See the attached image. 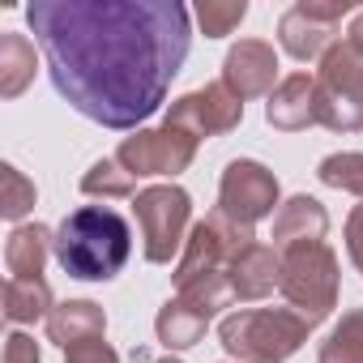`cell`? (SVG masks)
<instances>
[{
    "label": "cell",
    "mask_w": 363,
    "mask_h": 363,
    "mask_svg": "<svg viewBox=\"0 0 363 363\" xmlns=\"http://www.w3.org/2000/svg\"><path fill=\"white\" fill-rule=\"evenodd\" d=\"M346 43H350V48H354V52L363 56V9H359V13L350 18V30H346Z\"/></svg>",
    "instance_id": "cell-29"
},
{
    "label": "cell",
    "mask_w": 363,
    "mask_h": 363,
    "mask_svg": "<svg viewBox=\"0 0 363 363\" xmlns=\"http://www.w3.org/2000/svg\"><path fill=\"white\" fill-rule=\"evenodd\" d=\"M282 189H278V175L257 162V158H231L223 167L218 179V214L240 223V227H257L261 218L274 214Z\"/></svg>",
    "instance_id": "cell-8"
},
{
    "label": "cell",
    "mask_w": 363,
    "mask_h": 363,
    "mask_svg": "<svg viewBox=\"0 0 363 363\" xmlns=\"http://www.w3.org/2000/svg\"><path fill=\"white\" fill-rule=\"evenodd\" d=\"M223 86L240 103L274 94L278 90V52L265 39H240L223 60Z\"/></svg>",
    "instance_id": "cell-12"
},
{
    "label": "cell",
    "mask_w": 363,
    "mask_h": 363,
    "mask_svg": "<svg viewBox=\"0 0 363 363\" xmlns=\"http://www.w3.org/2000/svg\"><path fill=\"white\" fill-rule=\"evenodd\" d=\"M133 189H137V179L120 167V158H99V162H90V171L82 175V193H86V197L111 201V197H133Z\"/></svg>",
    "instance_id": "cell-22"
},
{
    "label": "cell",
    "mask_w": 363,
    "mask_h": 363,
    "mask_svg": "<svg viewBox=\"0 0 363 363\" xmlns=\"http://www.w3.org/2000/svg\"><path fill=\"white\" fill-rule=\"evenodd\" d=\"M52 308H56V299H52L48 278H9V282H5V316H9L13 325L48 320Z\"/></svg>",
    "instance_id": "cell-19"
},
{
    "label": "cell",
    "mask_w": 363,
    "mask_h": 363,
    "mask_svg": "<svg viewBox=\"0 0 363 363\" xmlns=\"http://www.w3.org/2000/svg\"><path fill=\"white\" fill-rule=\"evenodd\" d=\"M65 363H120V354L103 337H86V342H77V346L65 350Z\"/></svg>",
    "instance_id": "cell-26"
},
{
    "label": "cell",
    "mask_w": 363,
    "mask_h": 363,
    "mask_svg": "<svg viewBox=\"0 0 363 363\" xmlns=\"http://www.w3.org/2000/svg\"><path fill=\"white\" fill-rule=\"evenodd\" d=\"M210 320H214V316H210L206 308H197V303L184 299V295H175V299H167V303L158 308L154 333H158V342H162L167 354H171V350H189V346H197V342L206 337Z\"/></svg>",
    "instance_id": "cell-16"
},
{
    "label": "cell",
    "mask_w": 363,
    "mask_h": 363,
    "mask_svg": "<svg viewBox=\"0 0 363 363\" xmlns=\"http://www.w3.org/2000/svg\"><path fill=\"white\" fill-rule=\"evenodd\" d=\"M133 257L128 218L111 206H82L56 227V261L77 282H111Z\"/></svg>",
    "instance_id": "cell-2"
},
{
    "label": "cell",
    "mask_w": 363,
    "mask_h": 363,
    "mask_svg": "<svg viewBox=\"0 0 363 363\" xmlns=\"http://www.w3.org/2000/svg\"><path fill=\"white\" fill-rule=\"evenodd\" d=\"M316 363H363V308L342 312V320L320 342Z\"/></svg>",
    "instance_id": "cell-21"
},
{
    "label": "cell",
    "mask_w": 363,
    "mask_h": 363,
    "mask_svg": "<svg viewBox=\"0 0 363 363\" xmlns=\"http://www.w3.org/2000/svg\"><path fill=\"white\" fill-rule=\"evenodd\" d=\"M312 329L316 325L295 308H240L223 316L218 342L235 363H282L312 337Z\"/></svg>",
    "instance_id": "cell-3"
},
{
    "label": "cell",
    "mask_w": 363,
    "mask_h": 363,
    "mask_svg": "<svg viewBox=\"0 0 363 363\" xmlns=\"http://www.w3.org/2000/svg\"><path fill=\"white\" fill-rule=\"evenodd\" d=\"M248 244H257L252 227H240V223H231V218H223L214 210L210 218H201L189 231V244H184V252H179V261H175V274H171L175 286H189V282H197L206 274H227V265Z\"/></svg>",
    "instance_id": "cell-7"
},
{
    "label": "cell",
    "mask_w": 363,
    "mask_h": 363,
    "mask_svg": "<svg viewBox=\"0 0 363 363\" xmlns=\"http://www.w3.org/2000/svg\"><path fill=\"white\" fill-rule=\"evenodd\" d=\"M193 18L201 22L206 39H227L248 18V0H201V5L193 9Z\"/></svg>",
    "instance_id": "cell-24"
},
{
    "label": "cell",
    "mask_w": 363,
    "mask_h": 363,
    "mask_svg": "<svg viewBox=\"0 0 363 363\" xmlns=\"http://www.w3.org/2000/svg\"><path fill=\"white\" fill-rule=\"evenodd\" d=\"M5 363H43V354H39V342H35L30 333L13 329V333L5 337Z\"/></svg>",
    "instance_id": "cell-27"
},
{
    "label": "cell",
    "mask_w": 363,
    "mask_h": 363,
    "mask_svg": "<svg viewBox=\"0 0 363 363\" xmlns=\"http://www.w3.org/2000/svg\"><path fill=\"white\" fill-rule=\"evenodd\" d=\"M35 82V43L18 30L0 35V94L18 99Z\"/></svg>",
    "instance_id": "cell-20"
},
{
    "label": "cell",
    "mask_w": 363,
    "mask_h": 363,
    "mask_svg": "<svg viewBox=\"0 0 363 363\" xmlns=\"http://www.w3.org/2000/svg\"><path fill=\"white\" fill-rule=\"evenodd\" d=\"M265 120L278 133H299L316 124V77L312 73H291L278 82V90L265 103Z\"/></svg>",
    "instance_id": "cell-14"
},
{
    "label": "cell",
    "mask_w": 363,
    "mask_h": 363,
    "mask_svg": "<svg viewBox=\"0 0 363 363\" xmlns=\"http://www.w3.org/2000/svg\"><path fill=\"white\" fill-rule=\"evenodd\" d=\"M244 120V103L223 86V82H210L201 90H189V94H179L175 103H167V116L162 124L171 128H184L189 137H223L231 128H240Z\"/></svg>",
    "instance_id": "cell-11"
},
{
    "label": "cell",
    "mask_w": 363,
    "mask_h": 363,
    "mask_svg": "<svg viewBox=\"0 0 363 363\" xmlns=\"http://www.w3.org/2000/svg\"><path fill=\"white\" fill-rule=\"evenodd\" d=\"M133 214L141 227V252L150 265H167L184 252L189 223H193V197L179 184H150L133 197Z\"/></svg>",
    "instance_id": "cell-6"
},
{
    "label": "cell",
    "mask_w": 363,
    "mask_h": 363,
    "mask_svg": "<svg viewBox=\"0 0 363 363\" xmlns=\"http://www.w3.org/2000/svg\"><path fill=\"white\" fill-rule=\"evenodd\" d=\"M316 124L329 133H359L363 128V56L337 39L316 69Z\"/></svg>",
    "instance_id": "cell-5"
},
{
    "label": "cell",
    "mask_w": 363,
    "mask_h": 363,
    "mask_svg": "<svg viewBox=\"0 0 363 363\" xmlns=\"http://www.w3.org/2000/svg\"><path fill=\"white\" fill-rule=\"evenodd\" d=\"M316 179H320V184H329V189H342V193L363 197V150H342V154L320 158Z\"/></svg>",
    "instance_id": "cell-23"
},
{
    "label": "cell",
    "mask_w": 363,
    "mask_h": 363,
    "mask_svg": "<svg viewBox=\"0 0 363 363\" xmlns=\"http://www.w3.org/2000/svg\"><path fill=\"white\" fill-rule=\"evenodd\" d=\"M325 231H329V214L308 193L282 201L278 214H274V248L278 252L291 248V244H316V240H325Z\"/></svg>",
    "instance_id": "cell-15"
},
{
    "label": "cell",
    "mask_w": 363,
    "mask_h": 363,
    "mask_svg": "<svg viewBox=\"0 0 363 363\" xmlns=\"http://www.w3.org/2000/svg\"><path fill=\"white\" fill-rule=\"evenodd\" d=\"M0 171H5V175H0V179H5V201H0V214H5L9 223H18V218H26L35 210V184L13 162H5Z\"/></svg>",
    "instance_id": "cell-25"
},
{
    "label": "cell",
    "mask_w": 363,
    "mask_h": 363,
    "mask_svg": "<svg viewBox=\"0 0 363 363\" xmlns=\"http://www.w3.org/2000/svg\"><path fill=\"white\" fill-rule=\"evenodd\" d=\"M282 278V252L274 244H248L231 265H227V282L235 291V299L252 303V299H265Z\"/></svg>",
    "instance_id": "cell-13"
},
{
    "label": "cell",
    "mask_w": 363,
    "mask_h": 363,
    "mask_svg": "<svg viewBox=\"0 0 363 363\" xmlns=\"http://www.w3.org/2000/svg\"><path fill=\"white\" fill-rule=\"evenodd\" d=\"M197 137H189L184 128H171V124H158V128H137L133 137L120 141L116 158L120 167L137 179V175H179L189 171L193 158H197Z\"/></svg>",
    "instance_id": "cell-9"
},
{
    "label": "cell",
    "mask_w": 363,
    "mask_h": 363,
    "mask_svg": "<svg viewBox=\"0 0 363 363\" xmlns=\"http://www.w3.org/2000/svg\"><path fill=\"white\" fill-rule=\"evenodd\" d=\"M52 252H56V231H48L43 223L13 227L9 240H5L9 278H43V265H48Z\"/></svg>",
    "instance_id": "cell-18"
},
{
    "label": "cell",
    "mask_w": 363,
    "mask_h": 363,
    "mask_svg": "<svg viewBox=\"0 0 363 363\" xmlns=\"http://www.w3.org/2000/svg\"><path fill=\"white\" fill-rule=\"evenodd\" d=\"M337 252L316 240V244H291L282 248V278H278V291L282 299L303 312L312 325H320L333 308H337Z\"/></svg>",
    "instance_id": "cell-4"
},
{
    "label": "cell",
    "mask_w": 363,
    "mask_h": 363,
    "mask_svg": "<svg viewBox=\"0 0 363 363\" xmlns=\"http://www.w3.org/2000/svg\"><path fill=\"white\" fill-rule=\"evenodd\" d=\"M103 333H107V312L94 299H65L48 316V342H56L60 350H69L86 337H103Z\"/></svg>",
    "instance_id": "cell-17"
},
{
    "label": "cell",
    "mask_w": 363,
    "mask_h": 363,
    "mask_svg": "<svg viewBox=\"0 0 363 363\" xmlns=\"http://www.w3.org/2000/svg\"><path fill=\"white\" fill-rule=\"evenodd\" d=\"M346 252H350V261H354V269L363 274V201L350 210V218H346Z\"/></svg>",
    "instance_id": "cell-28"
},
{
    "label": "cell",
    "mask_w": 363,
    "mask_h": 363,
    "mask_svg": "<svg viewBox=\"0 0 363 363\" xmlns=\"http://www.w3.org/2000/svg\"><path fill=\"white\" fill-rule=\"evenodd\" d=\"M26 22L56 94L103 128H141L193 48V9L179 0H35Z\"/></svg>",
    "instance_id": "cell-1"
},
{
    "label": "cell",
    "mask_w": 363,
    "mask_h": 363,
    "mask_svg": "<svg viewBox=\"0 0 363 363\" xmlns=\"http://www.w3.org/2000/svg\"><path fill=\"white\" fill-rule=\"evenodd\" d=\"M354 13V0H299L278 18V43L295 60H320L333 48L337 22Z\"/></svg>",
    "instance_id": "cell-10"
},
{
    "label": "cell",
    "mask_w": 363,
    "mask_h": 363,
    "mask_svg": "<svg viewBox=\"0 0 363 363\" xmlns=\"http://www.w3.org/2000/svg\"><path fill=\"white\" fill-rule=\"evenodd\" d=\"M154 363H179V359H171V354H167V359H154Z\"/></svg>",
    "instance_id": "cell-30"
}]
</instances>
